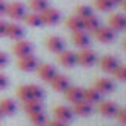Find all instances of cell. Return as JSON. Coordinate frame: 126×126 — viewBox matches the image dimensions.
I'll list each match as a JSON object with an SVG mask.
<instances>
[{"label": "cell", "instance_id": "obj_7", "mask_svg": "<svg viewBox=\"0 0 126 126\" xmlns=\"http://www.w3.org/2000/svg\"><path fill=\"white\" fill-rule=\"evenodd\" d=\"M12 50H14V53L16 55V58L27 56V55H31V52H33V45H31L30 42H27V40L19 39V40H15V43H14V46H12Z\"/></svg>", "mask_w": 126, "mask_h": 126}, {"label": "cell", "instance_id": "obj_34", "mask_svg": "<svg viewBox=\"0 0 126 126\" xmlns=\"http://www.w3.org/2000/svg\"><path fill=\"white\" fill-rule=\"evenodd\" d=\"M8 77L3 74V73H0V91H2V89H5L6 86H8Z\"/></svg>", "mask_w": 126, "mask_h": 126}, {"label": "cell", "instance_id": "obj_6", "mask_svg": "<svg viewBox=\"0 0 126 126\" xmlns=\"http://www.w3.org/2000/svg\"><path fill=\"white\" fill-rule=\"evenodd\" d=\"M40 18H42V22L43 24H46V25H55L61 19V12L58 9L47 8L43 12H40Z\"/></svg>", "mask_w": 126, "mask_h": 126}, {"label": "cell", "instance_id": "obj_33", "mask_svg": "<svg viewBox=\"0 0 126 126\" xmlns=\"http://www.w3.org/2000/svg\"><path fill=\"white\" fill-rule=\"evenodd\" d=\"M8 55L5 53V52H0V68H5L6 67V64H8Z\"/></svg>", "mask_w": 126, "mask_h": 126}, {"label": "cell", "instance_id": "obj_41", "mask_svg": "<svg viewBox=\"0 0 126 126\" xmlns=\"http://www.w3.org/2000/svg\"><path fill=\"white\" fill-rule=\"evenodd\" d=\"M0 119H2V113H0Z\"/></svg>", "mask_w": 126, "mask_h": 126}, {"label": "cell", "instance_id": "obj_21", "mask_svg": "<svg viewBox=\"0 0 126 126\" xmlns=\"http://www.w3.org/2000/svg\"><path fill=\"white\" fill-rule=\"evenodd\" d=\"M71 40H73L74 46H77V47H80V49L88 47L89 43H91V39H89V36H88L85 31H76V33H73Z\"/></svg>", "mask_w": 126, "mask_h": 126}, {"label": "cell", "instance_id": "obj_32", "mask_svg": "<svg viewBox=\"0 0 126 126\" xmlns=\"http://www.w3.org/2000/svg\"><path fill=\"white\" fill-rule=\"evenodd\" d=\"M116 117H117V120H119L122 125H126V108H120V110H117Z\"/></svg>", "mask_w": 126, "mask_h": 126}, {"label": "cell", "instance_id": "obj_30", "mask_svg": "<svg viewBox=\"0 0 126 126\" xmlns=\"http://www.w3.org/2000/svg\"><path fill=\"white\" fill-rule=\"evenodd\" d=\"M95 8L101 12H108L114 8V5L110 2V0H95Z\"/></svg>", "mask_w": 126, "mask_h": 126}, {"label": "cell", "instance_id": "obj_9", "mask_svg": "<svg viewBox=\"0 0 126 126\" xmlns=\"http://www.w3.org/2000/svg\"><path fill=\"white\" fill-rule=\"evenodd\" d=\"M58 62L62 65V67H73L77 64V59H76V53L71 52V50H61L58 52Z\"/></svg>", "mask_w": 126, "mask_h": 126}, {"label": "cell", "instance_id": "obj_28", "mask_svg": "<svg viewBox=\"0 0 126 126\" xmlns=\"http://www.w3.org/2000/svg\"><path fill=\"white\" fill-rule=\"evenodd\" d=\"M28 117H30L31 123H33V125H37V126H45V125H46V122H47L46 116L43 114V110H42V111L31 113V114H28Z\"/></svg>", "mask_w": 126, "mask_h": 126}, {"label": "cell", "instance_id": "obj_1", "mask_svg": "<svg viewBox=\"0 0 126 126\" xmlns=\"http://www.w3.org/2000/svg\"><path fill=\"white\" fill-rule=\"evenodd\" d=\"M16 96L24 102V101H28V99H43L45 96V92L43 89L39 86V85H22L16 89Z\"/></svg>", "mask_w": 126, "mask_h": 126}, {"label": "cell", "instance_id": "obj_38", "mask_svg": "<svg viewBox=\"0 0 126 126\" xmlns=\"http://www.w3.org/2000/svg\"><path fill=\"white\" fill-rule=\"evenodd\" d=\"M120 5H122V9L126 12V0H122V3H120Z\"/></svg>", "mask_w": 126, "mask_h": 126}, {"label": "cell", "instance_id": "obj_39", "mask_svg": "<svg viewBox=\"0 0 126 126\" xmlns=\"http://www.w3.org/2000/svg\"><path fill=\"white\" fill-rule=\"evenodd\" d=\"M110 2L116 6V5H120V3H122V0H110Z\"/></svg>", "mask_w": 126, "mask_h": 126}, {"label": "cell", "instance_id": "obj_16", "mask_svg": "<svg viewBox=\"0 0 126 126\" xmlns=\"http://www.w3.org/2000/svg\"><path fill=\"white\" fill-rule=\"evenodd\" d=\"M37 74H39V77H40L43 82H50V80L55 77L56 70H55V67L50 65V64H39V67H37Z\"/></svg>", "mask_w": 126, "mask_h": 126}, {"label": "cell", "instance_id": "obj_10", "mask_svg": "<svg viewBox=\"0 0 126 126\" xmlns=\"http://www.w3.org/2000/svg\"><path fill=\"white\" fill-rule=\"evenodd\" d=\"M53 116L56 120L59 122H64V123H68L71 119H73V110L67 105H56L53 108Z\"/></svg>", "mask_w": 126, "mask_h": 126}, {"label": "cell", "instance_id": "obj_42", "mask_svg": "<svg viewBox=\"0 0 126 126\" xmlns=\"http://www.w3.org/2000/svg\"><path fill=\"white\" fill-rule=\"evenodd\" d=\"M34 126H37V125H34Z\"/></svg>", "mask_w": 126, "mask_h": 126}, {"label": "cell", "instance_id": "obj_20", "mask_svg": "<svg viewBox=\"0 0 126 126\" xmlns=\"http://www.w3.org/2000/svg\"><path fill=\"white\" fill-rule=\"evenodd\" d=\"M16 111V102L11 98L0 99V113L2 116H12Z\"/></svg>", "mask_w": 126, "mask_h": 126}, {"label": "cell", "instance_id": "obj_23", "mask_svg": "<svg viewBox=\"0 0 126 126\" xmlns=\"http://www.w3.org/2000/svg\"><path fill=\"white\" fill-rule=\"evenodd\" d=\"M65 25L70 31L76 33V31H83V19L79 18L77 15H73V16H68L67 21H65Z\"/></svg>", "mask_w": 126, "mask_h": 126}, {"label": "cell", "instance_id": "obj_31", "mask_svg": "<svg viewBox=\"0 0 126 126\" xmlns=\"http://www.w3.org/2000/svg\"><path fill=\"white\" fill-rule=\"evenodd\" d=\"M114 77L120 82H126V65H119L116 70H114Z\"/></svg>", "mask_w": 126, "mask_h": 126}, {"label": "cell", "instance_id": "obj_19", "mask_svg": "<svg viewBox=\"0 0 126 126\" xmlns=\"http://www.w3.org/2000/svg\"><path fill=\"white\" fill-rule=\"evenodd\" d=\"M64 95H65V99L70 101V102H77L80 99H83V89L77 88V86H68L65 91H64Z\"/></svg>", "mask_w": 126, "mask_h": 126}, {"label": "cell", "instance_id": "obj_26", "mask_svg": "<svg viewBox=\"0 0 126 126\" xmlns=\"http://www.w3.org/2000/svg\"><path fill=\"white\" fill-rule=\"evenodd\" d=\"M99 25H101V24H99V18L95 16V15H91V16H88V18L83 19V28H85L86 31H92V33H94Z\"/></svg>", "mask_w": 126, "mask_h": 126}, {"label": "cell", "instance_id": "obj_40", "mask_svg": "<svg viewBox=\"0 0 126 126\" xmlns=\"http://www.w3.org/2000/svg\"><path fill=\"white\" fill-rule=\"evenodd\" d=\"M123 47L126 49V37H125V40H123Z\"/></svg>", "mask_w": 126, "mask_h": 126}, {"label": "cell", "instance_id": "obj_4", "mask_svg": "<svg viewBox=\"0 0 126 126\" xmlns=\"http://www.w3.org/2000/svg\"><path fill=\"white\" fill-rule=\"evenodd\" d=\"M16 65H18L19 70L30 73V71H36V70H37V67H39V61H37V58H36L34 55H27V56L18 58Z\"/></svg>", "mask_w": 126, "mask_h": 126}, {"label": "cell", "instance_id": "obj_14", "mask_svg": "<svg viewBox=\"0 0 126 126\" xmlns=\"http://www.w3.org/2000/svg\"><path fill=\"white\" fill-rule=\"evenodd\" d=\"M99 67L105 73H114V70L119 67V61L113 55H105L99 59Z\"/></svg>", "mask_w": 126, "mask_h": 126}, {"label": "cell", "instance_id": "obj_2", "mask_svg": "<svg viewBox=\"0 0 126 126\" xmlns=\"http://www.w3.org/2000/svg\"><path fill=\"white\" fill-rule=\"evenodd\" d=\"M76 59H77V64L83 67H91L96 62V53L88 47H83L76 53Z\"/></svg>", "mask_w": 126, "mask_h": 126}, {"label": "cell", "instance_id": "obj_13", "mask_svg": "<svg viewBox=\"0 0 126 126\" xmlns=\"http://www.w3.org/2000/svg\"><path fill=\"white\" fill-rule=\"evenodd\" d=\"M94 88L99 94H110L114 91V82L111 79H107V77H99L94 82Z\"/></svg>", "mask_w": 126, "mask_h": 126}, {"label": "cell", "instance_id": "obj_17", "mask_svg": "<svg viewBox=\"0 0 126 126\" xmlns=\"http://www.w3.org/2000/svg\"><path fill=\"white\" fill-rule=\"evenodd\" d=\"M50 83V86H52V89L53 91H56V92H64L68 86H70V82H68V79L64 76V74H55V77L49 82Z\"/></svg>", "mask_w": 126, "mask_h": 126}, {"label": "cell", "instance_id": "obj_22", "mask_svg": "<svg viewBox=\"0 0 126 126\" xmlns=\"http://www.w3.org/2000/svg\"><path fill=\"white\" fill-rule=\"evenodd\" d=\"M101 95H102V94H99L94 86L83 89V99H85L86 102H89V104H98V102L101 101Z\"/></svg>", "mask_w": 126, "mask_h": 126}, {"label": "cell", "instance_id": "obj_36", "mask_svg": "<svg viewBox=\"0 0 126 126\" xmlns=\"http://www.w3.org/2000/svg\"><path fill=\"white\" fill-rule=\"evenodd\" d=\"M6 21H3V19H0V37L2 36H5V33H6Z\"/></svg>", "mask_w": 126, "mask_h": 126}, {"label": "cell", "instance_id": "obj_12", "mask_svg": "<svg viewBox=\"0 0 126 126\" xmlns=\"http://www.w3.org/2000/svg\"><path fill=\"white\" fill-rule=\"evenodd\" d=\"M24 34H25V30H24V27H21L18 22H11V24L6 25V33H5V36H8L9 39H12V40H19V39L24 37Z\"/></svg>", "mask_w": 126, "mask_h": 126}, {"label": "cell", "instance_id": "obj_11", "mask_svg": "<svg viewBox=\"0 0 126 126\" xmlns=\"http://www.w3.org/2000/svg\"><path fill=\"white\" fill-rule=\"evenodd\" d=\"M117 105L113 102V101H99L98 102V113L101 114V116H104V117H113V116H116V113H117Z\"/></svg>", "mask_w": 126, "mask_h": 126}, {"label": "cell", "instance_id": "obj_8", "mask_svg": "<svg viewBox=\"0 0 126 126\" xmlns=\"http://www.w3.org/2000/svg\"><path fill=\"white\" fill-rule=\"evenodd\" d=\"M45 45H46V47H47L50 52H55V53L64 50V47H65L64 39L59 37V36H49V37L45 40Z\"/></svg>", "mask_w": 126, "mask_h": 126}, {"label": "cell", "instance_id": "obj_25", "mask_svg": "<svg viewBox=\"0 0 126 126\" xmlns=\"http://www.w3.org/2000/svg\"><path fill=\"white\" fill-rule=\"evenodd\" d=\"M22 21H24L27 25H30V27H40V25L43 24V22H42V18H40V14H37V12L25 14L24 18H22Z\"/></svg>", "mask_w": 126, "mask_h": 126}, {"label": "cell", "instance_id": "obj_24", "mask_svg": "<svg viewBox=\"0 0 126 126\" xmlns=\"http://www.w3.org/2000/svg\"><path fill=\"white\" fill-rule=\"evenodd\" d=\"M22 108L27 114H31V113H36V111H42L43 104H42L40 99H28V101L22 102Z\"/></svg>", "mask_w": 126, "mask_h": 126}, {"label": "cell", "instance_id": "obj_18", "mask_svg": "<svg viewBox=\"0 0 126 126\" xmlns=\"http://www.w3.org/2000/svg\"><path fill=\"white\" fill-rule=\"evenodd\" d=\"M73 113L77 114V116H82V117H86L92 113V104L86 102L85 99H80L77 102L73 104Z\"/></svg>", "mask_w": 126, "mask_h": 126}, {"label": "cell", "instance_id": "obj_3", "mask_svg": "<svg viewBox=\"0 0 126 126\" xmlns=\"http://www.w3.org/2000/svg\"><path fill=\"white\" fill-rule=\"evenodd\" d=\"M25 5L21 3V2H11L6 5V15L11 18V19H22L24 15H25Z\"/></svg>", "mask_w": 126, "mask_h": 126}, {"label": "cell", "instance_id": "obj_37", "mask_svg": "<svg viewBox=\"0 0 126 126\" xmlns=\"http://www.w3.org/2000/svg\"><path fill=\"white\" fill-rule=\"evenodd\" d=\"M6 5L8 3L5 2V0H0V16L6 14Z\"/></svg>", "mask_w": 126, "mask_h": 126}, {"label": "cell", "instance_id": "obj_27", "mask_svg": "<svg viewBox=\"0 0 126 126\" xmlns=\"http://www.w3.org/2000/svg\"><path fill=\"white\" fill-rule=\"evenodd\" d=\"M47 8H49V2H47V0H30V9L33 12L40 14V12H43Z\"/></svg>", "mask_w": 126, "mask_h": 126}, {"label": "cell", "instance_id": "obj_15", "mask_svg": "<svg viewBox=\"0 0 126 126\" xmlns=\"http://www.w3.org/2000/svg\"><path fill=\"white\" fill-rule=\"evenodd\" d=\"M108 27L113 31H122L126 28V16L122 14H113L108 18Z\"/></svg>", "mask_w": 126, "mask_h": 126}, {"label": "cell", "instance_id": "obj_35", "mask_svg": "<svg viewBox=\"0 0 126 126\" xmlns=\"http://www.w3.org/2000/svg\"><path fill=\"white\" fill-rule=\"evenodd\" d=\"M45 126H65V123H64V122H59V120H56V119H53V120H47Z\"/></svg>", "mask_w": 126, "mask_h": 126}, {"label": "cell", "instance_id": "obj_29", "mask_svg": "<svg viewBox=\"0 0 126 126\" xmlns=\"http://www.w3.org/2000/svg\"><path fill=\"white\" fill-rule=\"evenodd\" d=\"M76 15H77L79 18L85 19V18L94 15V12H92V8H89V6H86V5H80V6L76 8Z\"/></svg>", "mask_w": 126, "mask_h": 126}, {"label": "cell", "instance_id": "obj_5", "mask_svg": "<svg viewBox=\"0 0 126 126\" xmlns=\"http://www.w3.org/2000/svg\"><path fill=\"white\" fill-rule=\"evenodd\" d=\"M94 36L98 42L101 43H111L114 39H116V31H113L110 27H102L99 25L95 31H94Z\"/></svg>", "mask_w": 126, "mask_h": 126}]
</instances>
